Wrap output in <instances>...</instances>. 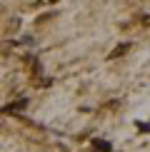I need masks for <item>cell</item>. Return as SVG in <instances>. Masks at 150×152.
Listing matches in <instances>:
<instances>
[{
	"label": "cell",
	"instance_id": "obj_2",
	"mask_svg": "<svg viewBox=\"0 0 150 152\" xmlns=\"http://www.w3.org/2000/svg\"><path fill=\"white\" fill-rule=\"evenodd\" d=\"M48 3H58V0H48Z\"/></svg>",
	"mask_w": 150,
	"mask_h": 152
},
{
	"label": "cell",
	"instance_id": "obj_1",
	"mask_svg": "<svg viewBox=\"0 0 150 152\" xmlns=\"http://www.w3.org/2000/svg\"><path fill=\"white\" fill-rule=\"evenodd\" d=\"M93 145H95L98 150H103V152H110V150H112V145H110V142H105V140H95Z\"/></svg>",
	"mask_w": 150,
	"mask_h": 152
}]
</instances>
